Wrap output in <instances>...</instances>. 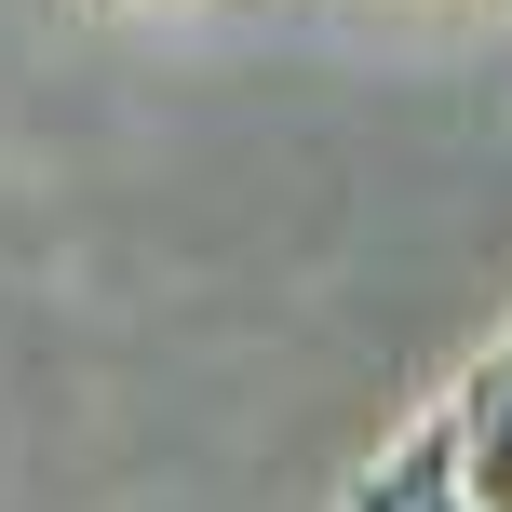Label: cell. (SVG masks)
<instances>
[{"instance_id": "2", "label": "cell", "mask_w": 512, "mask_h": 512, "mask_svg": "<svg viewBox=\"0 0 512 512\" xmlns=\"http://www.w3.org/2000/svg\"><path fill=\"white\" fill-rule=\"evenodd\" d=\"M351 512H472V486H459V432H445V405L418 418L405 445H378V459H364Z\"/></svg>"}, {"instance_id": "1", "label": "cell", "mask_w": 512, "mask_h": 512, "mask_svg": "<svg viewBox=\"0 0 512 512\" xmlns=\"http://www.w3.org/2000/svg\"><path fill=\"white\" fill-rule=\"evenodd\" d=\"M445 432H459V486H472V512H512V337L459 378Z\"/></svg>"}]
</instances>
